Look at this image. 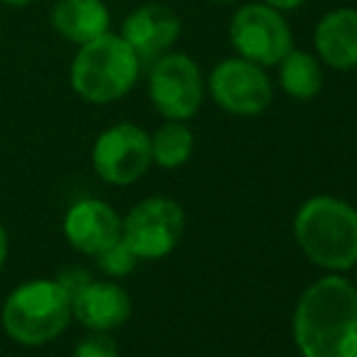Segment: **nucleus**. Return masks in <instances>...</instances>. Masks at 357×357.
Masks as SVG:
<instances>
[{"label":"nucleus","instance_id":"5","mask_svg":"<svg viewBox=\"0 0 357 357\" xmlns=\"http://www.w3.org/2000/svg\"><path fill=\"white\" fill-rule=\"evenodd\" d=\"M207 83L190 54L168 52L149 63V100L163 119L190 122L202 109Z\"/></svg>","mask_w":357,"mask_h":357},{"label":"nucleus","instance_id":"18","mask_svg":"<svg viewBox=\"0 0 357 357\" xmlns=\"http://www.w3.org/2000/svg\"><path fill=\"white\" fill-rule=\"evenodd\" d=\"M73 357H119V348L109 333L88 331V335L73 348Z\"/></svg>","mask_w":357,"mask_h":357},{"label":"nucleus","instance_id":"6","mask_svg":"<svg viewBox=\"0 0 357 357\" xmlns=\"http://www.w3.org/2000/svg\"><path fill=\"white\" fill-rule=\"evenodd\" d=\"M229 42L236 56L270 68L278 66L294 49V34L284 20V13L258 0L238 5L231 15Z\"/></svg>","mask_w":357,"mask_h":357},{"label":"nucleus","instance_id":"3","mask_svg":"<svg viewBox=\"0 0 357 357\" xmlns=\"http://www.w3.org/2000/svg\"><path fill=\"white\" fill-rule=\"evenodd\" d=\"M71 321V294L56 278L20 282L5 296L0 309V326L5 335L24 348H42L61 338Z\"/></svg>","mask_w":357,"mask_h":357},{"label":"nucleus","instance_id":"19","mask_svg":"<svg viewBox=\"0 0 357 357\" xmlns=\"http://www.w3.org/2000/svg\"><path fill=\"white\" fill-rule=\"evenodd\" d=\"M56 280L63 284V289L68 291V294H75V291L80 289L85 282H90L93 280V275L88 273V270H83V268H78V265H71V268H66V270H61V273L56 275Z\"/></svg>","mask_w":357,"mask_h":357},{"label":"nucleus","instance_id":"15","mask_svg":"<svg viewBox=\"0 0 357 357\" xmlns=\"http://www.w3.org/2000/svg\"><path fill=\"white\" fill-rule=\"evenodd\" d=\"M278 83L284 95L299 102L319 98L324 90V66L319 56L309 52L291 49L289 54L278 63Z\"/></svg>","mask_w":357,"mask_h":357},{"label":"nucleus","instance_id":"4","mask_svg":"<svg viewBox=\"0 0 357 357\" xmlns=\"http://www.w3.org/2000/svg\"><path fill=\"white\" fill-rule=\"evenodd\" d=\"M294 238L314 265L345 273L357 263V209L331 195H316L296 209Z\"/></svg>","mask_w":357,"mask_h":357},{"label":"nucleus","instance_id":"7","mask_svg":"<svg viewBox=\"0 0 357 357\" xmlns=\"http://www.w3.org/2000/svg\"><path fill=\"white\" fill-rule=\"evenodd\" d=\"M185 224L183 204L173 197L153 195L122 216V241L139 260H160L178 248Z\"/></svg>","mask_w":357,"mask_h":357},{"label":"nucleus","instance_id":"24","mask_svg":"<svg viewBox=\"0 0 357 357\" xmlns=\"http://www.w3.org/2000/svg\"><path fill=\"white\" fill-rule=\"evenodd\" d=\"M355 289H357V263H355Z\"/></svg>","mask_w":357,"mask_h":357},{"label":"nucleus","instance_id":"21","mask_svg":"<svg viewBox=\"0 0 357 357\" xmlns=\"http://www.w3.org/2000/svg\"><path fill=\"white\" fill-rule=\"evenodd\" d=\"M260 3L270 5V8L280 10V13H289V10H296L306 3V0H260Z\"/></svg>","mask_w":357,"mask_h":357},{"label":"nucleus","instance_id":"23","mask_svg":"<svg viewBox=\"0 0 357 357\" xmlns=\"http://www.w3.org/2000/svg\"><path fill=\"white\" fill-rule=\"evenodd\" d=\"M207 3H212V5H236V3H241V0H207Z\"/></svg>","mask_w":357,"mask_h":357},{"label":"nucleus","instance_id":"13","mask_svg":"<svg viewBox=\"0 0 357 357\" xmlns=\"http://www.w3.org/2000/svg\"><path fill=\"white\" fill-rule=\"evenodd\" d=\"M314 49L324 66L333 71L357 68V10L335 8L316 22Z\"/></svg>","mask_w":357,"mask_h":357},{"label":"nucleus","instance_id":"1","mask_svg":"<svg viewBox=\"0 0 357 357\" xmlns=\"http://www.w3.org/2000/svg\"><path fill=\"white\" fill-rule=\"evenodd\" d=\"M301 357H357V289L338 275L316 280L294 309Z\"/></svg>","mask_w":357,"mask_h":357},{"label":"nucleus","instance_id":"10","mask_svg":"<svg viewBox=\"0 0 357 357\" xmlns=\"http://www.w3.org/2000/svg\"><path fill=\"white\" fill-rule=\"evenodd\" d=\"M61 231L75 253L95 258L122 241V214L100 197L75 199L63 214Z\"/></svg>","mask_w":357,"mask_h":357},{"label":"nucleus","instance_id":"2","mask_svg":"<svg viewBox=\"0 0 357 357\" xmlns=\"http://www.w3.org/2000/svg\"><path fill=\"white\" fill-rule=\"evenodd\" d=\"M142 59L119 32H105L75 47L68 83L83 102L107 107L124 100L139 83Z\"/></svg>","mask_w":357,"mask_h":357},{"label":"nucleus","instance_id":"8","mask_svg":"<svg viewBox=\"0 0 357 357\" xmlns=\"http://www.w3.org/2000/svg\"><path fill=\"white\" fill-rule=\"evenodd\" d=\"M90 165L93 173L112 188L139 183L153 165L151 134L134 122H117L102 129L90 149Z\"/></svg>","mask_w":357,"mask_h":357},{"label":"nucleus","instance_id":"17","mask_svg":"<svg viewBox=\"0 0 357 357\" xmlns=\"http://www.w3.org/2000/svg\"><path fill=\"white\" fill-rule=\"evenodd\" d=\"M95 265L98 270L109 280H122V278H129V275L137 270L139 265V258L127 248L124 241H117L114 245H109L107 250H102L100 255H95Z\"/></svg>","mask_w":357,"mask_h":357},{"label":"nucleus","instance_id":"22","mask_svg":"<svg viewBox=\"0 0 357 357\" xmlns=\"http://www.w3.org/2000/svg\"><path fill=\"white\" fill-rule=\"evenodd\" d=\"M34 3H37V0H0V5H5V8H10V10H24Z\"/></svg>","mask_w":357,"mask_h":357},{"label":"nucleus","instance_id":"20","mask_svg":"<svg viewBox=\"0 0 357 357\" xmlns=\"http://www.w3.org/2000/svg\"><path fill=\"white\" fill-rule=\"evenodd\" d=\"M8 255H10V236H8V231H5V226L0 224V278H3Z\"/></svg>","mask_w":357,"mask_h":357},{"label":"nucleus","instance_id":"9","mask_svg":"<svg viewBox=\"0 0 357 357\" xmlns=\"http://www.w3.org/2000/svg\"><path fill=\"white\" fill-rule=\"evenodd\" d=\"M204 83L216 107L236 117H258L273 105V80L263 66L248 59H221Z\"/></svg>","mask_w":357,"mask_h":357},{"label":"nucleus","instance_id":"11","mask_svg":"<svg viewBox=\"0 0 357 357\" xmlns=\"http://www.w3.org/2000/svg\"><path fill=\"white\" fill-rule=\"evenodd\" d=\"M119 34L137 52L144 66H149L158 56L173 52L175 42L183 34V20L168 5L144 3L122 20Z\"/></svg>","mask_w":357,"mask_h":357},{"label":"nucleus","instance_id":"16","mask_svg":"<svg viewBox=\"0 0 357 357\" xmlns=\"http://www.w3.org/2000/svg\"><path fill=\"white\" fill-rule=\"evenodd\" d=\"M195 153V134L188 122H173L165 119L153 134H151V158L158 168L175 170L183 168Z\"/></svg>","mask_w":357,"mask_h":357},{"label":"nucleus","instance_id":"12","mask_svg":"<svg viewBox=\"0 0 357 357\" xmlns=\"http://www.w3.org/2000/svg\"><path fill=\"white\" fill-rule=\"evenodd\" d=\"M73 321L93 333H112L132 316V296L117 280L93 278L71 296Z\"/></svg>","mask_w":357,"mask_h":357},{"label":"nucleus","instance_id":"14","mask_svg":"<svg viewBox=\"0 0 357 357\" xmlns=\"http://www.w3.org/2000/svg\"><path fill=\"white\" fill-rule=\"evenodd\" d=\"M49 24L63 42L80 47L109 32L112 13L105 0H54L49 8Z\"/></svg>","mask_w":357,"mask_h":357}]
</instances>
